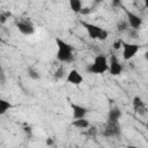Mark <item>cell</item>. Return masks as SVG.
<instances>
[{
	"instance_id": "1",
	"label": "cell",
	"mask_w": 148,
	"mask_h": 148,
	"mask_svg": "<svg viewBox=\"0 0 148 148\" xmlns=\"http://www.w3.org/2000/svg\"><path fill=\"white\" fill-rule=\"evenodd\" d=\"M56 44H57V49H58L57 50V59L61 62H72L74 59L73 46L59 37L56 38Z\"/></svg>"
},
{
	"instance_id": "2",
	"label": "cell",
	"mask_w": 148,
	"mask_h": 148,
	"mask_svg": "<svg viewBox=\"0 0 148 148\" xmlns=\"http://www.w3.org/2000/svg\"><path fill=\"white\" fill-rule=\"evenodd\" d=\"M80 24L86 29L89 38H91V39L105 40L109 37V32L105 29H103V28H101V27H98L96 24L89 23V22L83 21V20H80Z\"/></svg>"
},
{
	"instance_id": "3",
	"label": "cell",
	"mask_w": 148,
	"mask_h": 148,
	"mask_svg": "<svg viewBox=\"0 0 148 148\" xmlns=\"http://www.w3.org/2000/svg\"><path fill=\"white\" fill-rule=\"evenodd\" d=\"M109 69L108 59L104 54H97L94 61L87 66V72L90 74H104Z\"/></svg>"
},
{
	"instance_id": "4",
	"label": "cell",
	"mask_w": 148,
	"mask_h": 148,
	"mask_svg": "<svg viewBox=\"0 0 148 148\" xmlns=\"http://www.w3.org/2000/svg\"><path fill=\"white\" fill-rule=\"evenodd\" d=\"M123 59L124 60H131L132 58L135 57V54L140 50V45L136 43H123Z\"/></svg>"
},
{
	"instance_id": "5",
	"label": "cell",
	"mask_w": 148,
	"mask_h": 148,
	"mask_svg": "<svg viewBox=\"0 0 148 148\" xmlns=\"http://www.w3.org/2000/svg\"><path fill=\"white\" fill-rule=\"evenodd\" d=\"M102 133L106 138H116V136H119L120 135V125H119V123L106 121V124H105Z\"/></svg>"
},
{
	"instance_id": "6",
	"label": "cell",
	"mask_w": 148,
	"mask_h": 148,
	"mask_svg": "<svg viewBox=\"0 0 148 148\" xmlns=\"http://www.w3.org/2000/svg\"><path fill=\"white\" fill-rule=\"evenodd\" d=\"M125 13H126V16H127L126 21H127L130 28H132L134 30H139L141 28V25H142V18L139 15L130 12L128 9H125Z\"/></svg>"
},
{
	"instance_id": "7",
	"label": "cell",
	"mask_w": 148,
	"mask_h": 148,
	"mask_svg": "<svg viewBox=\"0 0 148 148\" xmlns=\"http://www.w3.org/2000/svg\"><path fill=\"white\" fill-rule=\"evenodd\" d=\"M108 64H109L108 72H110L111 75L117 76V75H120L121 74V72H123V65L118 61V59H117V57L114 54H111L110 61H108Z\"/></svg>"
},
{
	"instance_id": "8",
	"label": "cell",
	"mask_w": 148,
	"mask_h": 148,
	"mask_svg": "<svg viewBox=\"0 0 148 148\" xmlns=\"http://www.w3.org/2000/svg\"><path fill=\"white\" fill-rule=\"evenodd\" d=\"M16 27L18 29V31L24 35V36H29V35H32L35 32V27L34 24L28 21V20H21L16 23Z\"/></svg>"
},
{
	"instance_id": "9",
	"label": "cell",
	"mask_w": 148,
	"mask_h": 148,
	"mask_svg": "<svg viewBox=\"0 0 148 148\" xmlns=\"http://www.w3.org/2000/svg\"><path fill=\"white\" fill-rule=\"evenodd\" d=\"M66 82L67 83H71V84H74V86H79L83 82V76L81 75V73L76 69H72L68 74H67V77H66Z\"/></svg>"
},
{
	"instance_id": "10",
	"label": "cell",
	"mask_w": 148,
	"mask_h": 148,
	"mask_svg": "<svg viewBox=\"0 0 148 148\" xmlns=\"http://www.w3.org/2000/svg\"><path fill=\"white\" fill-rule=\"evenodd\" d=\"M132 103H133V109H134V111H135L136 113H139V114H141V116L146 114L147 108H146V104H145V102L142 101V98H141L140 96H134Z\"/></svg>"
},
{
	"instance_id": "11",
	"label": "cell",
	"mask_w": 148,
	"mask_h": 148,
	"mask_svg": "<svg viewBox=\"0 0 148 148\" xmlns=\"http://www.w3.org/2000/svg\"><path fill=\"white\" fill-rule=\"evenodd\" d=\"M72 111H73V118L74 119H81V118H86L87 113H88V109L84 106H81L79 104H71Z\"/></svg>"
},
{
	"instance_id": "12",
	"label": "cell",
	"mask_w": 148,
	"mask_h": 148,
	"mask_svg": "<svg viewBox=\"0 0 148 148\" xmlns=\"http://www.w3.org/2000/svg\"><path fill=\"white\" fill-rule=\"evenodd\" d=\"M123 113L120 111L119 108L117 106H113L109 110L108 112V121H113V123H119V119L121 118Z\"/></svg>"
},
{
	"instance_id": "13",
	"label": "cell",
	"mask_w": 148,
	"mask_h": 148,
	"mask_svg": "<svg viewBox=\"0 0 148 148\" xmlns=\"http://www.w3.org/2000/svg\"><path fill=\"white\" fill-rule=\"evenodd\" d=\"M73 126H75L76 128H80V130H84V128H88L90 126L89 124V120L87 118H81V119H74L73 123H72Z\"/></svg>"
},
{
	"instance_id": "14",
	"label": "cell",
	"mask_w": 148,
	"mask_h": 148,
	"mask_svg": "<svg viewBox=\"0 0 148 148\" xmlns=\"http://www.w3.org/2000/svg\"><path fill=\"white\" fill-rule=\"evenodd\" d=\"M12 104L7 101V99H3L0 97V116H3L8 110L12 109Z\"/></svg>"
},
{
	"instance_id": "15",
	"label": "cell",
	"mask_w": 148,
	"mask_h": 148,
	"mask_svg": "<svg viewBox=\"0 0 148 148\" xmlns=\"http://www.w3.org/2000/svg\"><path fill=\"white\" fill-rule=\"evenodd\" d=\"M69 7L74 13H80V10L82 9V2L80 0H71Z\"/></svg>"
},
{
	"instance_id": "16",
	"label": "cell",
	"mask_w": 148,
	"mask_h": 148,
	"mask_svg": "<svg viewBox=\"0 0 148 148\" xmlns=\"http://www.w3.org/2000/svg\"><path fill=\"white\" fill-rule=\"evenodd\" d=\"M27 72H28V76H29V77H31L32 80H38V79L40 77V75H39L38 71H36V69H35V68H32V67H29V68L27 69Z\"/></svg>"
},
{
	"instance_id": "17",
	"label": "cell",
	"mask_w": 148,
	"mask_h": 148,
	"mask_svg": "<svg viewBox=\"0 0 148 148\" xmlns=\"http://www.w3.org/2000/svg\"><path fill=\"white\" fill-rule=\"evenodd\" d=\"M128 28H130V25H128L127 21H121L117 24V30L118 31H126Z\"/></svg>"
},
{
	"instance_id": "18",
	"label": "cell",
	"mask_w": 148,
	"mask_h": 148,
	"mask_svg": "<svg viewBox=\"0 0 148 148\" xmlns=\"http://www.w3.org/2000/svg\"><path fill=\"white\" fill-rule=\"evenodd\" d=\"M126 32H127V35H128L130 38H133V39L139 38V30H134V29H132V28H128V29L126 30Z\"/></svg>"
},
{
	"instance_id": "19",
	"label": "cell",
	"mask_w": 148,
	"mask_h": 148,
	"mask_svg": "<svg viewBox=\"0 0 148 148\" xmlns=\"http://www.w3.org/2000/svg\"><path fill=\"white\" fill-rule=\"evenodd\" d=\"M123 43H124V40H123V39H120V38L116 39V40L113 42V44H112L113 50H120V49H121V46H123Z\"/></svg>"
},
{
	"instance_id": "20",
	"label": "cell",
	"mask_w": 148,
	"mask_h": 148,
	"mask_svg": "<svg viewBox=\"0 0 148 148\" xmlns=\"http://www.w3.org/2000/svg\"><path fill=\"white\" fill-rule=\"evenodd\" d=\"M91 12V9L89 8V7H82V9L80 10V14H82V15H87V14H89Z\"/></svg>"
},
{
	"instance_id": "21",
	"label": "cell",
	"mask_w": 148,
	"mask_h": 148,
	"mask_svg": "<svg viewBox=\"0 0 148 148\" xmlns=\"http://www.w3.org/2000/svg\"><path fill=\"white\" fill-rule=\"evenodd\" d=\"M7 15L5 14V13H1L0 14V23H6V21H7Z\"/></svg>"
},
{
	"instance_id": "22",
	"label": "cell",
	"mask_w": 148,
	"mask_h": 148,
	"mask_svg": "<svg viewBox=\"0 0 148 148\" xmlns=\"http://www.w3.org/2000/svg\"><path fill=\"white\" fill-rule=\"evenodd\" d=\"M113 5H114V6H118V5L120 6V2H119V1H113Z\"/></svg>"
},
{
	"instance_id": "23",
	"label": "cell",
	"mask_w": 148,
	"mask_h": 148,
	"mask_svg": "<svg viewBox=\"0 0 148 148\" xmlns=\"http://www.w3.org/2000/svg\"><path fill=\"white\" fill-rule=\"evenodd\" d=\"M46 143H47V145H51V143H52V141H51V139H47V141H46Z\"/></svg>"
},
{
	"instance_id": "24",
	"label": "cell",
	"mask_w": 148,
	"mask_h": 148,
	"mask_svg": "<svg viewBox=\"0 0 148 148\" xmlns=\"http://www.w3.org/2000/svg\"><path fill=\"white\" fill-rule=\"evenodd\" d=\"M127 148H139V147H136V146H128Z\"/></svg>"
},
{
	"instance_id": "25",
	"label": "cell",
	"mask_w": 148,
	"mask_h": 148,
	"mask_svg": "<svg viewBox=\"0 0 148 148\" xmlns=\"http://www.w3.org/2000/svg\"><path fill=\"white\" fill-rule=\"evenodd\" d=\"M0 43H1V37H0Z\"/></svg>"
}]
</instances>
